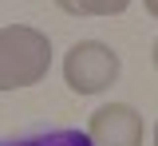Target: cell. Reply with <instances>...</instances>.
<instances>
[{
	"label": "cell",
	"mask_w": 158,
	"mask_h": 146,
	"mask_svg": "<svg viewBox=\"0 0 158 146\" xmlns=\"http://www.w3.org/2000/svg\"><path fill=\"white\" fill-rule=\"evenodd\" d=\"M123 75V59L111 43L103 40H79L71 43L67 59H63V83L75 95H103L107 87L118 83Z\"/></svg>",
	"instance_id": "cell-2"
},
{
	"label": "cell",
	"mask_w": 158,
	"mask_h": 146,
	"mask_svg": "<svg viewBox=\"0 0 158 146\" xmlns=\"http://www.w3.org/2000/svg\"><path fill=\"white\" fill-rule=\"evenodd\" d=\"M87 138L91 146H142L146 126L131 103H107L87 119Z\"/></svg>",
	"instance_id": "cell-3"
},
{
	"label": "cell",
	"mask_w": 158,
	"mask_h": 146,
	"mask_svg": "<svg viewBox=\"0 0 158 146\" xmlns=\"http://www.w3.org/2000/svg\"><path fill=\"white\" fill-rule=\"evenodd\" d=\"M52 71V40L32 24H8L0 28V91L40 83Z\"/></svg>",
	"instance_id": "cell-1"
},
{
	"label": "cell",
	"mask_w": 158,
	"mask_h": 146,
	"mask_svg": "<svg viewBox=\"0 0 158 146\" xmlns=\"http://www.w3.org/2000/svg\"><path fill=\"white\" fill-rule=\"evenodd\" d=\"M154 146H158V126H154Z\"/></svg>",
	"instance_id": "cell-8"
},
{
	"label": "cell",
	"mask_w": 158,
	"mask_h": 146,
	"mask_svg": "<svg viewBox=\"0 0 158 146\" xmlns=\"http://www.w3.org/2000/svg\"><path fill=\"white\" fill-rule=\"evenodd\" d=\"M150 63H154V71H158V40H154V47H150Z\"/></svg>",
	"instance_id": "cell-7"
},
{
	"label": "cell",
	"mask_w": 158,
	"mask_h": 146,
	"mask_svg": "<svg viewBox=\"0 0 158 146\" xmlns=\"http://www.w3.org/2000/svg\"><path fill=\"white\" fill-rule=\"evenodd\" d=\"M56 8L67 16H123L131 0H56Z\"/></svg>",
	"instance_id": "cell-5"
},
{
	"label": "cell",
	"mask_w": 158,
	"mask_h": 146,
	"mask_svg": "<svg viewBox=\"0 0 158 146\" xmlns=\"http://www.w3.org/2000/svg\"><path fill=\"white\" fill-rule=\"evenodd\" d=\"M0 146H91V138L79 126H32L20 134H4Z\"/></svg>",
	"instance_id": "cell-4"
},
{
	"label": "cell",
	"mask_w": 158,
	"mask_h": 146,
	"mask_svg": "<svg viewBox=\"0 0 158 146\" xmlns=\"http://www.w3.org/2000/svg\"><path fill=\"white\" fill-rule=\"evenodd\" d=\"M142 8H146V12H150V16L158 20V0H142Z\"/></svg>",
	"instance_id": "cell-6"
}]
</instances>
